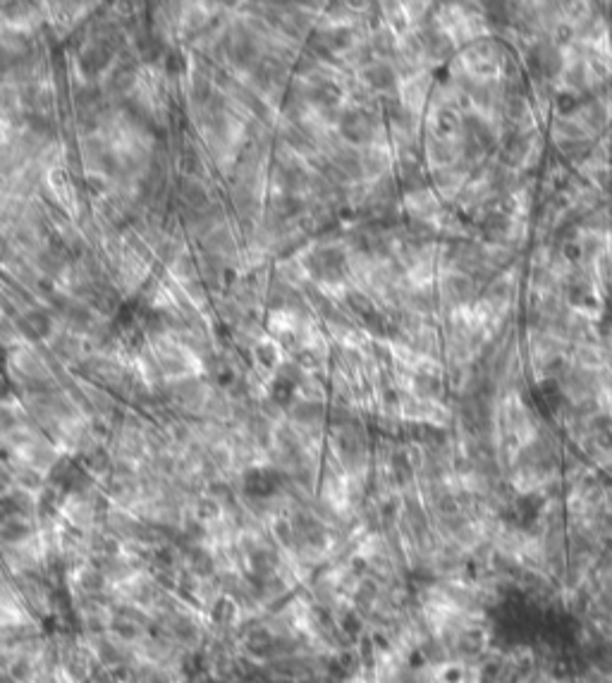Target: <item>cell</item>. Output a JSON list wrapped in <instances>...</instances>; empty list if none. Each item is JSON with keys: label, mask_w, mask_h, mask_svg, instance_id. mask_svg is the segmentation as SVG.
<instances>
[{"label": "cell", "mask_w": 612, "mask_h": 683, "mask_svg": "<svg viewBox=\"0 0 612 683\" xmlns=\"http://www.w3.org/2000/svg\"><path fill=\"white\" fill-rule=\"evenodd\" d=\"M338 127H340V134L345 137V142H349V144H369L375 132L373 115L364 108L342 110L338 117Z\"/></svg>", "instance_id": "obj_1"}, {"label": "cell", "mask_w": 612, "mask_h": 683, "mask_svg": "<svg viewBox=\"0 0 612 683\" xmlns=\"http://www.w3.org/2000/svg\"><path fill=\"white\" fill-rule=\"evenodd\" d=\"M113 58H115V48L110 46L105 38L101 41H94L91 46H87L79 55V67L87 77H98L101 72L113 65Z\"/></svg>", "instance_id": "obj_2"}, {"label": "cell", "mask_w": 612, "mask_h": 683, "mask_svg": "<svg viewBox=\"0 0 612 683\" xmlns=\"http://www.w3.org/2000/svg\"><path fill=\"white\" fill-rule=\"evenodd\" d=\"M325 416V409L320 401L316 399H294L292 406L287 409V418L297 428H314L320 423V418Z\"/></svg>", "instance_id": "obj_3"}, {"label": "cell", "mask_w": 612, "mask_h": 683, "mask_svg": "<svg viewBox=\"0 0 612 683\" xmlns=\"http://www.w3.org/2000/svg\"><path fill=\"white\" fill-rule=\"evenodd\" d=\"M17 330L27 339H46V337H51L53 320H51V315H48V311L32 309V311H27L22 318H17Z\"/></svg>", "instance_id": "obj_4"}, {"label": "cell", "mask_w": 612, "mask_h": 683, "mask_svg": "<svg viewBox=\"0 0 612 683\" xmlns=\"http://www.w3.org/2000/svg\"><path fill=\"white\" fill-rule=\"evenodd\" d=\"M177 196L189 205V208L197 210V213L210 208V194H208V189L199 182V179L179 177L177 179Z\"/></svg>", "instance_id": "obj_5"}, {"label": "cell", "mask_w": 612, "mask_h": 683, "mask_svg": "<svg viewBox=\"0 0 612 683\" xmlns=\"http://www.w3.org/2000/svg\"><path fill=\"white\" fill-rule=\"evenodd\" d=\"M34 535V528L27 519H5L0 521V542L5 547L27 545Z\"/></svg>", "instance_id": "obj_6"}, {"label": "cell", "mask_w": 612, "mask_h": 683, "mask_svg": "<svg viewBox=\"0 0 612 683\" xmlns=\"http://www.w3.org/2000/svg\"><path fill=\"white\" fill-rule=\"evenodd\" d=\"M364 82L373 91H390L397 84V74L388 63H369L364 67Z\"/></svg>", "instance_id": "obj_7"}, {"label": "cell", "mask_w": 612, "mask_h": 683, "mask_svg": "<svg viewBox=\"0 0 612 683\" xmlns=\"http://www.w3.org/2000/svg\"><path fill=\"white\" fill-rule=\"evenodd\" d=\"M230 58L237 67L242 69H254L256 65L261 63V53H259V46L252 36H242L239 41H234V46L230 48Z\"/></svg>", "instance_id": "obj_8"}, {"label": "cell", "mask_w": 612, "mask_h": 683, "mask_svg": "<svg viewBox=\"0 0 612 683\" xmlns=\"http://www.w3.org/2000/svg\"><path fill=\"white\" fill-rule=\"evenodd\" d=\"M60 315H63L65 323H67L72 330H77V333H84V330H89V328H91V323H94L91 309H89L84 301H77V299H69L67 306H65V311Z\"/></svg>", "instance_id": "obj_9"}, {"label": "cell", "mask_w": 612, "mask_h": 683, "mask_svg": "<svg viewBox=\"0 0 612 683\" xmlns=\"http://www.w3.org/2000/svg\"><path fill=\"white\" fill-rule=\"evenodd\" d=\"M137 84V65L134 63H120L110 69L108 74V91L124 93Z\"/></svg>", "instance_id": "obj_10"}, {"label": "cell", "mask_w": 612, "mask_h": 683, "mask_svg": "<svg viewBox=\"0 0 612 683\" xmlns=\"http://www.w3.org/2000/svg\"><path fill=\"white\" fill-rule=\"evenodd\" d=\"M306 100L318 105V108H333V105H338V100H340L338 84L320 79V82H316L314 87L306 89Z\"/></svg>", "instance_id": "obj_11"}, {"label": "cell", "mask_w": 612, "mask_h": 683, "mask_svg": "<svg viewBox=\"0 0 612 683\" xmlns=\"http://www.w3.org/2000/svg\"><path fill=\"white\" fill-rule=\"evenodd\" d=\"M137 48H139V55H142V60L144 63H163V58H165V46H163V38L158 36L155 32H144V34H139V38H137Z\"/></svg>", "instance_id": "obj_12"}, {"label": "cell", "mask_w": 612, "mask_h": 683, "mask_svg": "<svg viewBox=\"0 0 612 683\" xmlns=\"http://www.w3.org/2000/svg\"><path fill=\"white\" fill-rule=\"evenodd\" d=\"M323 38L333 53H342V50H349L354 46V32L349 27L328 29V32H323Z\"/></svg>", "instance_id": "obj_13"}, {"label": "cell", "mask_w": 612, "mask_h": 683, "mask_svg": "<svg viewBox=\"0 0 612 683\" xmlns=\"http://www.w3.org/2000/svg\"><path fill=\"white\" fill-rule=\"evenodd\" d=\"M304 203L294 194H283L273 201V213L278 215V220H292L302 213Z\"/></svg>", "instance_id": "obj_14"}, {"label": "cell", "mask_w": 612, "mask_h": 683, "mask_svg": "<svg viewBox=\"0 0 612 683\" xmlns=\"http://www.w3.org/2000/svg\"><path fill=\"white\" fill-rule=\"evenodd\" d=\"M39 265L43 268V273H48L51 278L60 275L65 268H67V260H65V254L60 249H46L39 254Z\"/></svg>", "instance_id": "obj_15"}, {"label": "cell", "mask_w": 612, "mask_h": 683, "mask_svg": "<svg viewBox=\"0 0 612 683\" xmlns=\"http://www.w3.org/2000/svg\"><path fill=\"white\" fill-rule=\"evenodd\" d=\"M526 153H529V144L524 137H510L503 146V158L510 165H519L526 158Z\"/></svg>", "instance_id": "obj_16"}, {"label": "cell", "mask_w": 612, "mask_h": 683, "mask_svg": "<svg viewBox=\"0 0 612 683\" xmlns=\"http://www.w3.org/2000/svg\"><path fill=\"white\" fill-rule=\"evenodd\" d=\"M163 69L170 77H179L187 69V58H184L182 50H168L163 58Z\"/></svg>", "instance_id": "obj_17"}, {"label": "cell", "mask_w": 612, "mask_h": 683, "mask_svg": "<svg viewBox=\"0 0 612 683\" xmlns=\"http://www.w3.org/2000/svg\"><path fill=\"white\" fill-rule=\"evenodd\" d=\"M55 354L60 356V359H77L79 356V349H82V344H79V339L77 337H69V335H63V337H58V342H55Z\"/></svg>", "instance_id": "obj_18"}, {"label": "cell", "mask_w": 612, "mask_h": 683, "mask_svg": "<svg viewBox=\"0 0 612 683\" xmlns=\"http://www.w3.org/2000/svg\"><path fill=\"white\" fill-rule=\"evenodd\" d=\"M192 100H194V105H201V108H206V105L213 100V89H210V84H208V79H194V84H192Z\"/></svg>", "instance_id": "obj_19"}, {"label": "cell", "mask_w": 612, "mask_h": 683, "mask_svg": "<svg viewBox=\"0 0 612 683\" xmlns=\"http://www.w3.org/2000/svg\"><path fill=\"white\" fill-rule=\"evenodd\" d=\"M256 359H259V363H263L265 368H275V366H278V349H275V344H270V342H259V344H256Z\"/></svg>", "instance_id": "obj_20"}, {"label": "cell", "mask_w": 612, "mask_h": 683, "mask_svg": "<svg viewBox=\"0 0 612 683\" xmlns=\"http://www.w3.org/2000/svg\"><path fill=\"white\" fill-rule=\"evenodd\" d=\"M450 38L445 34H430L428 36V43H426V50H428L433 58H445L450 53Z\"/></svg>", "instance_id": "obj_21"}, {"label": "cell", "mask_w": 612, "mask_h": 683, "mask_svg": "<svg viewBox=\"0 0 612 683\" xmlns=\"http://www.w3.org/2000/svg\"><path fill=\"white\" fill-rule=\"evenodd\" d=\"M448 289H450V296H452V299L464 301L466 296L471 294V282L466 278H452L450 280V284H448Z\"/></svg>", "instance_id": "obj_22"}, {"label": "cell", "mask_w": 612, "mask_h": 683, "mask_svg": "<svg viewBox=\"0 0 612 683\" xmlns=\"http://www.w3.org/2000/svg\"><path fill=\"white\" fill-rule=\"evenodd\" d=\"M555 103H558V110L562 115H569V113H574L576 110L579 100L574 98V93H560V96L555 98Z\"/></svg>", "instance_id": "obj_23"}, {"label": "cell", "mask_w": 612, "mask_h": 683, "mask_svg": "<svg viewBox=\"0 0 612 683\" xmlns=\"http://www.w3.org/2000/svg\"><path fill=\"white\" fill-rule=\"evenodd\" d=\"M0 249H3V237H0Z\"/></svg>", "instance_id": "obj_24"}, {"label": "cell", "mask_w": 612, "mask_h": 683, "mask_svg": "<svg viewBox=\"0 0 612 683\" xmlns=\"http://www.w3.org/2000/svg\"><path fill=\"white\" fill-rule=\"evenodd\" d=\"M0 100H3V96H0Z\"/></svg>", "instance_id": "obj_25"}]
</instances>
